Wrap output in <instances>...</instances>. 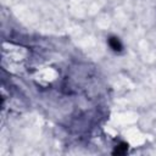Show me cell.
I'll list each match as a JSON object with an SVG mask.
<instances>
[{
    "instance_id": "cell-1",
    "label": "cell",
    "mask_w": 156,
    "mask_h": 156,
    "mask_svg": "<svg viewBox=\"0 0 156 156\" xmlns=\"http://www.w3.org/2000/svg\"><path fill=\"white\" fill-rule=\"evenodd\" d=\"M110 46L113 49V50H121V48H122V45H121V43H119V40L117 39V38H110Z\"/></svg>"
},
{
    "instance_id": "cell-2",
    "label": "cell",
    "mask_w": 156,
    "mask_h": 156,
    "mask_svg": "<svg viewBox=\"0 0 156 156\" xmlns=\"http://www.w3.org/2000/svg\"><path fill=\"white\" fill-rule=\"evenodd\" d=\"M126 151H127V145L126 144H122L121 147H118V150L116 149V151H113V154L119 155V154H124Z\"/></svg>"
}]
</instances>
